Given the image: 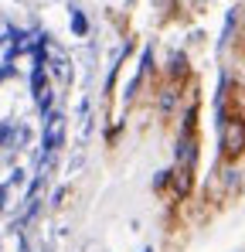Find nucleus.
<instances>
[{
    "label": "nucleus",
    "mask_w": 245,
    "mask_h": 252,
    "mask_svg": "<svg viewBox=\"0 0 245 252\" xmlns=\"http://www.w3.org/2000/svg\"><path fill=\"white\" fill-rule=\"evenodd\" d=\"M72 31L75 34H85V17H82L79 10H72Z\"/></svg>",
    "instance_id": "nucleus-3"
},
{
    "label": "nucleus",
    "mask_w": 245,
    "mask_h": 252,
    "mask_svg": "<svg viewBox=\"0 0 245 252\" xmlns=\"http://www.w3.org/2000/svg\"><path fill=\"white\" fill-rule=\"evenodd\" d=\"M61 133H65V116L51 113V116H48V129H44V154H51V150L61 143Z\"/></svg>",
    "instance_id": "nucleus-2"
},
{
    "label": "nucleus",
    "mask_w": 245,
    "mask_h": 252,
    "mask_svg": "<svg viewBox=\"0 0 245 252\" xmlns=\"http://www.w3.org/2000/svg\"><path fill=\"white\" fill-rule=\"evenodd\" d=\"M221 150L228 157L245 150V123L242 120H221Z\"/></svg>",
    "instance_id": "nucleus-1"
},
{
    "label": "nucleus",
    "mask_w": 245,
    "mask_h": 252,
    "mask_svg": "<svg viewBox=\"0 0 245 252\" xmlns=\"http://www.w3.org/2000/svg\"><path fill=\"white\" fill-rule=\"evenodd\" d=\"M7 75H10V68H7V65H3V68H0V82H3V79H7Z\"/></svg>",
    "instance_id": "nucleus-5"
},
{
    "label": "nucleus",
    "mask_w": 245,
    "mask_h": 252,
    "mask_svg": "<svg viewBox=\"0 0 245 252\" xmlns=\"http://www.w3.org/2000/svg\"><path fill=\"white\" fill-rule=\"evenodd\" d=\"M10 140H14V129L0 123V147H3V143H10Z\"/></svg>",
    "instance_id": "nucleus-4"
}]
</instances>
